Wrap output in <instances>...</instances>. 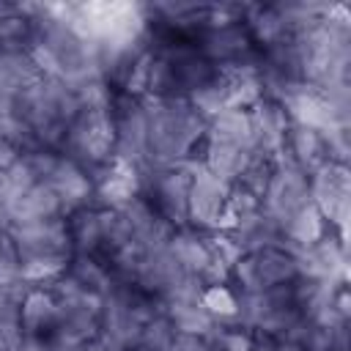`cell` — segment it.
Segmentation results:
<instances>
[{
	"label": "cell",
	"mask_w": 351,
	"mask_h": 351,
	"mask_svg": "<svg viewBox=\"0 0 351 351\" xmlns=\"http://www.w3.org/2000/svg\"><path fill=\"white\" fill-rule=\"evenodd\" d=\"M307 203H310V181H307V173L299 170L282 154L269 167V181H266V189L261 195V211L266 217H271L282 228V222L291 214H296L302 206H307Z\"/></svg>",
	"instance_id": "ba28073f"
},
{
	"label": "cell",
	"mask_w": 351,
	"mask_h": 351,
	"mask_svg": "<svg viewBox=\"0 0 351 351\" xmlns=\"http://www.w3.org/2000/svg\"><path fill=\"white\" fill-rule=\"evenodd\" d=\"M25 337L19 315H0V351H14L16 343Z\"/></svg>",
	"instance_id": "ab89813d"
},
{
	"label": "cell",
	"mask_w": 351,
	"mask_h": 351,
	"mask_svg": "<svg viewBox=\"0 0 351 351\" xmlns=\"http://www.w3.org/2000/svg\"><path fill=\"white\" fill-rule=\"evenodd\" d=\"M71 88H74V93H77L80 110L112 112V104H115L118 90H115L104 77H90V80H82V82H77V85H71Z\"/></svg>",
	"instance_id": "1f68e13d"
},
{
	"label": "cell",
	"mask_w": 351,
	"mask_h": 351,
	"mask_svg": "<svg viewBox=\"0 0 351 351\" xmlns=\"http://www.w3.org/2000/svg\"><path fill=\"white\" fill-rule=\"evenodd\" d=\"M14 282H25L22 280V258L5 233V239L0 244V285H14Z\"/></svg>",
	"instance_id": "f35d334b"
},
{
	"label": "cell",
	"mask_w": 351,
	"mask_h": 351,
	"mask_svg": "<svg viewBox=\"0 0 351 351\" xmlns=\"http://www.w3.org/2000/svg\"><path fill=\"white\" fill-rule=\"evenodd\" d=\"M165 318L176 329V335H192V337H208L214 326L219 324L217 318L208 315V310L200 302H167L162 304Z\"/></svg>",
	"instance_id": "83f0119b"
},
{
	"label": "cell",
	"mask_w": 351,
	"mask_h": 351,
	"mask_svg": "<svg viewBox=\"0 0 351 351\" xmlns=\"http://www.w3.org/2000/svg\"><path fill=\"white\" fill-rule=\"evenodd\" d=\"M299 170H304L307 176L326 162V145H324V134L302 126V123H291L288 134H285V151H282Z\"/></svg>",
	"instance_id": "603a6c76"
},
{
	"label": "cell",
	"mask_w": 351,
	"mask_h": 351,
	"mask_svg": "<svg viewBox=\"0 0 351 351\" xmlns=\"http://www.w3.org/2000/svg\"><path fill=\"white\" fill-rule=\"evenodd\" d=\"M203 140L233 143V145H244V148L252 151V118H250V110L233 107V110H225V112L214 115L211 121H206V137Z\"/></svg>",
	"instance_id": "4316f807"
},
{
	"label": "cell",
	"mask_w": 351,
	"mask_h": 351,
	"mask_svg": "<svg viewBox=\"0 0 351 351\" xmlns=\"http://www.w3.org/2000/svg\"><path fill=\"white\" fill-rule=\"evenodd\" d=\"M60 200L63 206V214L69 217L71 211H80L85 206H93V178L85 167H80L77 162H71L69 156L58 154L47 181H44Z\"/></svg>",
	"instance_id": "2e32d148"
},
{
	"label": "cell",
	"mask_w": 351,
	"mask_h": 351,
	"mask_svg": "<svg viewBox=\"0 0 351 351\" xmlns=\"http://www.w3.org/2000/svg\"><path fill=\"white\" fill-rule=\"evenodd\" d=\"M324 145H326V159L337 165H348L351 159V132L348 126H337L324 132Z\"/></svg>",
	"instance_id": "74e56055"
},
{
	"label": "cell",
	"mask_w": 351,
	"mask_h": 351,
	"mask_svg": "<svg viewBox=\"0 0 351 351\" xmlns=\"http://www.w3.org/2000/svg\"><path fill=\"white\" fill-rule=\"evenodd\" d=\"M8 239L19 258H71V236L66 217H49L36 222H16L8 228Z\"/></svg>",
	"instance_id": "8fae6325"
},
{
	"label": "cell",
	"mask_w": 351,
	"mask_h": 351,
	"mask_svg": "<svg viewBox=\"0 0 351 351\" xmlns=\"http://www.w3.org/2000/svg\"><path fill=\"white\" fill-rule=\"evenodd\" d=\"M8 228H11V217H8L5 203L0 200V230H3V233H8Z\"/></svg>",
	"instance_id": "ee69618b"
},
{
	"label": "cell",
	"mask_w": 351,
	"mask_h": 351,
	"mask_svg": "<svg viewBox=\"0 0 351 351\" xmlns=\"http://www.w3.org/2000/svg\"><path fill=\"white\" fill-rule=\"evenodd\" d=\"M115 151V129H112V112H96V110H80V115L69 123L60 154L77 162L90 173V178L112 162Z\"/></svg>",
	"instance_id": "277c9868"
},
{
	"label": "cell",
	"mask_w": 351,
	"mask_h": 351,
	"mask_svg": "<svg viewBox=\"0 0 351 351\" xmlns=\"http://www.w3.org/2000/svg\"><path fill=\"white\" fill-rule=\"evenodd\" d=\"M112 129H115V151L112 159L148 167V112L145 99L118 93L112 104Z\"/></svg>",
	"instance_id": "9c48e42d"
},
{
	"label": "cell",
	"mask_w": 351,
	"mask_h": 351,
	"mask_svg": "<svg viewBox=\"0 0 351 351\" xmlns=\"http://www.w3.org/2000/svg\"><path fill=\"white\" fill-rule=\"evenodd\" d=\"M203 288H206V280H203L200 274L178 271V274L173 277V282L167 285V291L162 293L159 304H167V302H200Z\"/></svg>",
	"instance_id": "8d00e7d4"
},
{
	"label": "cell",
	"mask_w": 351,
	"mask_h": 351,
	"mask_svg": "<svg viewBox=\"0 0 351 351\" xmlns=\"http://www.w3.org/2000/svg\"><path fill=\"white\" fill-rule=\"evenodd\" d=\"M41 74L27 52H0V93L16 99Z\"/></svg>",
	"instance_id": "f546056e"
},
{
	"label": "cell",
	"mask_w": 351,
	"mask_h": 351,
	"mask_svg": "<svg viewBox=\"0 0 351 351\" xmlns=\"http://www.w3.org/2000/svg\"><path fill=\"white\" fill-rule=\"evenodd\" d=\"M58 321V302L52 288H30L19 307V324L25 335H49Z\"/></svg>",
	"instance_id": "d4e9b609"
},
{
	"label": "cell",
	"mask_w": 351,
	"mask_h": 351,
	"mask_svg": "<svg viewBox=\"0 0 351 351\" xmlns=\"http://www.w3.org/2000/svg\"><path fill=\"white\" fill-rule=\"evenodd\" d=\"M162 313V304L143 293L132 282H121L101 299L99 310V337L118 351H132L143 335V326Z\"/></svg>",
	"instance_id": "3957f363"
},
{
	"label": "cell",
	"mask_w": 351,
	"mask_h": 351,
	"mask_svg": "<svg viewBox=\"0 0 351 351\" xmlns=\"http://www.w3.org/2000/svg\"><path fill=\"white\" fill-rule=\"evenodd\" d=\"M192 44L197 52L214 66V69H230L247 55H252L258 47L252 44L244 22H228V25H208L192 36Z\"/></svg>",
	"instance_id": "4fadbf2b"
},
{
	"label": "cell",
	"mask_w": 351,
	"mask_h": 351,
	"mask_svg": "<svg viewBox=\"0 0 351 351\" xmlns=\"http://www.w3.org/2000/svg\"><path fill=\"white\" fill-rule=\"evenodd\" d=\"M16 156H19V151H16L8 140H3V137H0V173H3V170H8V167L16 162Z\"/></svg>",
	"instance_id": "b9f144b4"
},
{
	"label": "cell",
	"mask_w": 351,
	"mask_h": 351,
	"mask_svg": "<svg viewBox=\"0 0 351 351\" xmlns=\"http://www.w3.org/2000/svg\"><path fill=\"white\" fill-rule=\"evenodd\" d=\"M189 107L203 118V121H211L214 115L225 112V110H233V99H230V82L225 77V71L217 69V74L203 82L197 90H192L186 96Z\"/></svg>",
	"instance_id": "f1b7e54d"
},
{
	"label": "cell",
	"mask_w": 351,
	"mask_h": 351,
	"mask_svg": "<svg viewBox=\"0 0 351 351\" xmlns=\"http://www.w3.org/2000/svg\"><path fill=\"white\" fill-rule=\"evenodd\" d=\"M310 203L321 211L326 225L348 241V214H351V170L348 165L324 162L310 176Z\"/></svg>",
	"instance_id": "8992f818"
},
{
	"label": "cell",
	"mask_w": 351,
	"mask_h": 351,
	"mask_svg": "<svg viewBox=\"0 0 351 351\" xmlns=\"http://www.w3.org/2000/svg\"><path fill=\"white\" fill-rule=\"evenodd\" d=\"M197 162H200L208 173L219 176L222 181L236 184L258 159H255V154H252L250 148H244V145L219 143V140H203L200 148H197Z\"/></svg>",
	"instance_id": "ac0fdd59"
},
{
	"label": "cell",
	"mask_w": 351,
	"mask_h": 351,
	"mask_svg": "<svg viewBox=\"0 0 351 351\" xmlns=\"http://www.w3.org/2000/svg\"><path fill=\"white\" fill-rule=\"evenodd\" d=\"M200 304L208 310L211 318H217L219 324H230L236 318V304H239V293L228 285V282H217V285H206Z\"/></svg>",
	"instance_id": "836d02e7"
},
{
	"label": "cell",
	"mask_w": 351,
	"mask_h": 351,
	"mask_svg": "<svg viewBox=\"0 0 351 351\" xmlns=\"http://www.w3.org/2000/svg\"><path fill=\"white\" fill-rule=\"evenodd\" d=\"M228 181L208 173L197 159L192 162V184H189V208H186V228L200 233H222L225 228V203L230 195Z\"/></svg>",
	"instance_id": "30bf717a"
},
{
	"label": "cell",
	"mask_w": 351,
	"mask_h": 351,
	"mask_svg": "<svg viewBox=\"0 0 351 351\" xmlns=\"http://www.w3.org/2000/svg\"><path fill=\"white\" fill-rule=\"evenodd\" d=\"M143 173L145 167H134L126 162H107L96 176H93V206L96 208H123L134 197L143 195Z\"/></svg>",
	"instance_id": "5bb4252c"
},
{
	"label": "cell",
	"mask_w": 351,
	"mask_h": 351,
	"mask_svg": "<svg viewBox=\"0 0 351 351\" xmlns=\"http://www.w3.org/2000/svg\"><path fill=\"white\" fill-rule=\"evenodd\" d=\"M282 239H280V250H285V252H291V255H296L302 247H310V244H315L318 239H324V233L329 230V225H326V219L321 217V211L313 206V203H307V206H302L296 214H291L285 222H282Z\"/></svg>",
	"instance_id": "ffe728a7"
},
{
	"label": "cell",
	"mask_w": 351,
	"mask_h": 351,
	"mask_svg": "<svg viewBox=\"0 0 351 351\" xmlns=\"http://www.w3.org/2000/svg\"><path fill=\"white\" fill-rule=\"evenodd\" d=\"M252 351H274V346L269 343V340H263V337H258V343H255V348Z\"/></svg>",
	"instance_id": "bcb514c9"
},
{
	"label": "cell",
	"mask_w": 351,
	"mask_h": 351,
	"mask_svg": "<svg viewBox=\"0 0 351 351\" xmlns=\"http://www.w3.org/2000/svg\"><path fill=\"white\" fill-rule=\"evenodd\" d=\"M11 225L16 222H36V219H49V217H66L58 195L47 184H33L30 189L14 195L5 200Z\"/></svg>",
	"instance_id": "d6986e66"
},
{
	"label": "cell",
	"mask_w": 351,
	"mask_h": 351,
	"mask_svg": "<svg viewBox=\"0 0 351 351\" xmlns=\"http://www.w3.org/2000/svg\"><path fill=\"white\" fill-rule=\"evenodd\" d=\"M3 299H5V288L0 285V304H3Z\"/></svg>",
	"instance_id": "c3c4849f"
},
{
	"label": "cell",
	"mask_w": 351,
	"mask_h": 351,
	"mask_svg": "<svg viewBox=\"0 0 351 351\" xmlns=\"http://www.w3.org/2000/svg\"><path fill=\"white\" fill-rule=\"evenodd\" d=\"M69 222V236H71V250L74 255H99L104 250V233H101V208L85 206L80 211H71L66 217Z\"/></svg>",
	"instance_id": "cb8c5ba5"
},
{
	"label": "cell",
	"mask_w": 351,
	"mask_h": 351,
	"mask_svg": "<svg viewBox=\"0 0 351 351\" xmlns=\"http://www.w3.org/2000/svg\"><path fill=\"white\" fill-rule=\"evenodd\" d=\"M225 233L241 247V252H258V250H266V247H277L280 239H282L280 225L271 217H266L263 211H255L244 219L230 222V228Z\"/></svg>",
	"instance_id": "7402d4cb"
},
{
	"label": "cell",
	"mask_w": 351,
	"mask_h": 351,
	"mask_svg": "<svg viewBox=\"0 0 351 351\" xmlns=\"http://www.w3.org/2000/svg\"><path fill=\"white\" fill-rule=\"evenodd\" d=\"M36 41L33 19L19 14L11 3V11L0 19V52H30Z\"/></svg>",
	"instance_id": "4dcf8cb0"
},
{
	"label": "cell",
	"mask_w": 351,
	"mask_h": 351,
	"mask_svg": "<svg viewBox=\"0 0 351 351\" xmlns=\"http://www.w3.org/2000/svg\"><path fill=\"white\" fill-rule=\"evenodd\" d=\"M192 162L167 165V167H145L143 173V197L156 208V214L176 230L186 228L189 208V184H192Z\"/></svg>",
	"instance_id": "5b68a950"
},
{
	"label": "cell",
	"mask_w": 351,
	"mask_h": 351,
	"mask_svg": "<svg viewBox=\"0 0 351 351\" xmlns=\"http://www.w3.org/2000/svg\"><path fill=\"white\" fill-rule=\"evenodd\" d=\"M8 11H11V3H8V0H0V19H3Z\"/></svg>",
	"instance_id": "7dc6e473"
},
{
	"label": "cell",
	"mask_w": 351,
	"mask_h": 351,
	"mask_svg": "<svg viewBox=\"0 0 351 351\" xmlns=\"http://www.w3.org/2000/svg\"><path fill=\"white\" fill-rule=\"evenodd\" d=\"M285 112L291 118V123H302V126H310L315 132H329V129H337V126H348L351 118H343L337 115L329 101L321 96V90L310 88V85H302L285 104Z\"/></svg>",
	"instance_id": "e0dca14e"
},
{
	"label": "cell",
	"mask_w": 351,
	"mask_h": 351,
	"mask_svg": "<svg viewBox=\"0 0 351 351\" xmlns=\"http://www.w3.org/2000/svg\"><path fill=\"white\" fill-rule=\"evenodd\" d=\"M252 118V154L258 162H274L285 151V134L291 126V118L282 104L261 99L250 107Z\"/></svg>",
	"instance_id": "9a60e30c"
},
{
	"label": "cell",
	"mask_w": 351,
	"mask_h": 351,
	"mask_svg": "<svg viewBox=\"0 0 351 351\" xmlns=\"http://www.w3.org/2000/svg\"><path fill=\"white\" fill-rule=\"evenodd\" d=\"M14 107H16V99H11V96L0 93V115H8V112H14Z\"/></svg>",
	"instance_id": "7bdbcfd3"
},
{
	"label": "cell",
	"mask_w": 351,
	"mask_h": 351,
	"mask_svg": "<svg viewBox=\"0 0 351 351\" xmlns=\"http://www.w3.org/2000/svg\"><path fill=\"white\" fill-rule=\"evenodd\" d=\"M206 340L214 346V351H252L258 343V337L239 324H217Z\"/></svg>",
	"instance_id": "e575fe53"
},
{
	"label": "cell",
	"mask_w": 351,
	"mask_h": 351,
	"mask_svg": "<svg viewBox=\"0 0 351 351\" xmlns=\"http://www.w3.org/2000/svg\"><path fill=\"white\" fill-rule=\"evenodd\" d=\"M296 280V261L280 247L244 252L230 269V288L236 293H255Z\"/></svg>",
	"instance_id": "52a82bcc"
},
{
	"label": "cell",
	"mask_w": 351,
	"mask_h": 351,
	"mask_svg": "<svg viewBox=\"0 0 351 351\" xmlns=\"http://www.w3.org/2000/svg\"><path fill=\"white\" fill-rule=\"evenodd\" d=\"M69 258H27L22 261V280L30 288H52L66 274Z\"/></svg>",
	"instance_id": "d6a6232c"
},
{
	"label": "cell",
	"mask_w": 351,
	"mask_h": 351,
	"mask_svg": "<svg viewBox=\"0 0 351 351\" xmlns=\"http://www.w3.org/2000/svg\"><path fill=\"white\" fill-rule=\"evenodd\" d=\"M66 277H71L77 285H82L85 291H90L101 299L118 285V277L112 274L107 261L99 255H71L69 266H66Z\"/></svg>",
	"instance_id": "484cf974"
},
{
	"label": "cell",
	"mask_w": 351,
	"mask_h": 351,
	"mask_svg": "<svg viewBox=\"0 0 351 351\" xmlns=\"http://www.w3.org/2000/svg\"><path fill=\"white\" fill-rule=\"evenodd\" d=\"M167 250L184 271L206 277V271L211 266V250H208L206 233H200L195 228H176L167 239Z\"/></svg>",
	"instance_id": "44dd1931"
},
{
	"label": "cell",
	"mask_w": 351,
	"mask_h": 351,
	"mask_svg": "<svg viewBox=\"0 0 351 351\" xmlns=\"http://www.w3.org/2000/svg\"><path fill=\"white\" fill-rule=\"evenodd\" d=\"M176 337V329L170 326V321L165 318V313H156L145 326H143V335L137 340V351H167L170 343Z\"/></svg>",
	"instance_id": "d590c367"
},
{
	"label": "cell",
	"mask_w": 351,
	"mask_h": 351,
	"mask_svg": "<svg viewBox=\"0 0 351 351\" xmlns=\"http://www.w3.org/2000/svg\"><path fill=\"white\" fill-rule=\"evenodd\" d=\"M85 351H118V348H112L110 343H104L101 337H96L90 346H85Z\"/></svg>",
	"instance_id": "f6af8a7d"
},
{
	"label": "cell",
	"mask_w": 351,
	"mask_h": 351,
	"mask_svg": "<svg viewBox=\"0 0 351 351\" xmlns=\"http://www.w3.org/2000/svg\"><path fill=\"white\" fill-rule=\"evenodd\" d=\"M14 112L30 126L36 145L47 151H60L69 123L80 115V101L71 85L49 77H38L30 88L16 96Z\"/></svg>",
	"instance_id": "7a4b0ae2"
},
{
	"label": "cell",
	"mask_w": 351,
	"mask_h": 351,
	"mask_svg": "<svg viewBox=\"0 0 351 351\" xmlns=\"http://www.w3.org/2000/svg\"><path fill=\"white\" fill-rule=\"evenodd\" d=\"M3 239H5V233H3V230H0V244H3Z\"/></svg>",
	"instance_id": "681fc988"
},
{
	"label": "cell",
	"mask_w": 351,
	"mask_h": 351,
	"mask_svg": "<svg viewBox=\"0 0 351 351\" xmlns=\"http://www.w3.org/2000/svg\"><path fill=\"white\" fill-rule=\"evenodd\" d=\"M293 261H296V277L348 285V241L340 239L332 228L315 244L302 247L293 255Z\"/></svg>",
	"instance_id": "7c38bea8"
},
{
	"label": "cell",
	"mask_w": 351,
	"mask_h": 351,
	"mask_svg": "<svg viewBox=\"0 0 351 351\" xmlns=\"http://www.w3.org/2000/svg\"><path fill=\"white\" fill-rule=\"evenodd\" d=\"M148 112V167H167L197 159L206 121L186 99H145Z\"/></svg>",
	"instance_id": "6da1fadb"
},
{
	"label": "cell",
	"mask_w": 351,
	"mask_h": 351,
	"mask_svg": "<svg viewBox=\"0 0 351 351\" xmlns=\"http://www.w3.org/2000/svg\"><path fill=\"white\" fill-rule=\"evenodd\" d=\"M14 351H58L47 335H25Z\"/></svg>",
	"instance_id": "60d3db41"
}]
</instances>
